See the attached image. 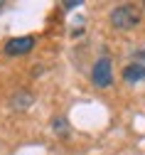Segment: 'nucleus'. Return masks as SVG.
Returning <instances> with one entry per match:
<instances>
[{
    "mask_svg": "<svg viewBox=\"0 0 145 155\" xmlns=\"http://www.w3.org/2000/svg\"><path fill=\"white\" fill-rule=\"evenodd\" d=\"M140 22V10L135 5H118L111 12V25L116 30H133Z\"/></svg>",
    "mask_w": 145,
    "mask_h": 155,
    "instance_id": "nucleus-1",
    "label": "nucleus"
},
{
    "mask_svg": "<svg viewBox=\"0 0 145 155\" xmlns=\"http://www.w3.org/2000/svg\"><path fill=\"white\" fill-rule=\"evenodd\" d=\"M91 79H94V84L96 86H111V81H113V71H111V59L108 57H101V59L94 64V71H91Z\"/></svg>",
    "mask_w": 145,
    "mask_h": 155,
    "instance_id": "nucleus-2",
    "label": "nucleus"
},
{
    "mask_svg": "<svg viewBox=\"0 0 145 155\" xmlns=\"http://www.w3.org/2000/svg\"><path fill=\"white\" fill-rule=\"evenodd\" d=\"M35 49V37H12L5 42V54L8 57H22Z\"/></svg>",
    "mask_w": 145,
    "mask_h": 155,
    "instance_id": "nucleus-3",
    "label": "nucleus"
},
{
    "mask_svg": "<svg viewBox=\"0 0 145 155\" xmlns=\"http://www.w3.org/2000/svg\"><path fill=\"white\" fill-rule=\"evenodd\" d=\"M123 79L128 84H138V81H145V67L143 64H128L123 69Z\"/></svg>",
    "mask_w": 145,
    "mask_h": 155,
    "instance_id": "nucleus-4",
    "label": "nucleus"
},
{
    "mask_svg": "<svg viewBox=\"0 0 145 155\" xmlns=\"http://www.w3.org/2000/svg\"><path fill=\"white\" fill-rule=\"evenodd\" d=\"M54 130H57L59 135H67V121H64V118H57V121H54Z\"/></svg>",
    "mask_w": 145,
    "mask_h": 155,
    "instance_id": "nucleus-5",
    "label": "nucleus"
},
{
    "mask_svg": "<svg viewBox=\"0 0 145 155\" xmlns=\"http://www.w3.org/2000/svg\"><path fill=\"white\" fill-rule=\"evenodd\" d=\"M0 8H3V3H0Z\"/></svg>",
    "mask_w": 145,
    "mask_h": 155,
    "instance_id": "nucleus-6",
    "label": "nucleus"
},
{
    "mask_svg": "<svg viewBox=\"0 0 145 155\" xmlns=\"http://www.w3.org/2000/svg\"><path fill=\"white\" fill-rule=\"evenodd\" d=\"M143 8H145V3H143Z\"/></svg>",
    "mask_w": 145,
    "mask_h": 155,
    "instance_id": "nucleus-7",
    "label": "nucleus"
}]
</instances>
